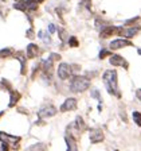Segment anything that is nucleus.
Wrapping results in <instances>:
<instances>
[{
  "label": "nucleus",
  "mask_w": 141,
  "mask_h": 151,
  "mask_svg": "<svg viewBox=\"0 0 141 151\" xmlns=\"http://www.w3.org/2000/svg\"><path fill=\"white\" fill-rule=\"evenodd\" d=\"M103 84H105V88L109 92V94L112 96H117V97H121V93L118 91V78H117V72L116 70H106L102 76Z\"/></svg>",
  "instance_id": "nucleus-1"
},
{
  "label": "nucleus",
  "mask_w": 141,
  "mask_h": 151,
  "mask_svg": "<svg viewBox=\"0 0 141 151\" xmlns=\"http://www.w3.org/2000/svg\"><path fill=\"white\" fill-rule=\"evenodd\" d=\"M70 91L74 93H82L90 88V78L85 76H74L70 81Z\"/></svg>",
  "instance_id": "nucleus-2"
},
{
  "label": "nucleus",
  "mask_w": 141,
  "mask_h": 151,
  "mask_svg": "<svg viewBox=\"0 0 141 151\" xmlns=\"http://www.w3.org/2000/svg\"><path fill=\"white\" fill-rule=\"evenodd\" d=\"M0 140H1V143H8V145H11L14 150H19V142L22 140V138H20V136H12V135H8V134H4V132H0Z\"/></svg>",
  "instance_id": "nucleus-3"
},
{
  "label": "nucleus",
  "mask_w": 141,
  "mask_h": 151,
  "mask_svg": "<svg viewBox=\"0 0 141 151\" xmlns=\"http://www.w3.org/2000/svg\"><path fill=\"white\" fill-rule=\"evenodd\" d=\"M58 109L54 107L53 104H48V105H44L41 109L38 111V117L39 119H47V117H53L56 115Z\"/></svg>",
  "instance_id": "nucleus-4"
},
{
  "label": "nucleus",
  "mask_w": 141,
  "mask_h": 151,
  "mask_svg": "<svg viewBox=\"0 0 141 151\" xmlns=\"http://www.w3.org/2000/svg\"><path fill=\"white\" fill-rule=\"evenodd\" d=\"M73 76V66H70L69 63H59L58 66V77L61 80H67Z\"/></svg>",
  "instance_id": "nucleus-5"
},
{
  "label": "nucleus",
  "mask_w": 141,
  "mask_h": 151,
  "mask_svg": "<svg viewBox=\"0 0 141 151\" xmlns=\"http://www.w3.org/2000/svg\"><path fill=\"white\" fill-rule=\"evenodd\" d=\"M109 62H110V65H113V66H121V68H124V69H128V68H129L128 61H126L124 57L118 55V54H112V55H110V58H109Z\"/></svg>",
  "instance_id": "nucleus-6"
},
{
  "label": "nucleus",
  "mask_w": 141,
  "mask_h": 151,
  "mask_svg": "<svg viewBox=\"0 0 141 151\" xmlns=\"http://www.w3.org/2000/svg\"><path fill=\"white\" fill-rule=\"evenodd\" d=\"M77 107H78V101H77V99L69 97V99H66L65 103L61 105L59 111L61 112H69V111H75Z\"/></svg>",
  "instance_id": "nucleus-7"
},
{
  "label": "nucleus",
  "mask_w": 141,
  "mask_h": 151,
  "mask_svg": "<svg viewBox=\"0 0 141 151\" xmlns=\"http://www.w3.org/2000/svg\"><path fill=\"white\" fill-rule=\"evenodd\" d=\"M89 136H90V142L93 145H97V143H101L105 139V135H103V131L101 128H93L89 132Z\"/></svg>",
  "instance_id": "nucleus-8"
},
{
  "label": "nucleus",
  "mask_w": 141,
  "mask_h": 151,
  "mask_svg": "<svg viewBox=\"0 0 141 151\" xmlns=\"http://www.w3.org/2000/svg\"><path fill=\"white\" fill-rule=\"evenodd\" d=\"M126 46H132V42L128 41V39H116V41L110 42L109 47L110 50H120V49H122V47H126Z\"/></svg>",
  "instance_id": "nucleus-9"
},
{
  "label": "nucleus",
  "mask_w": 141,
  "mask_h": 151,
  "mask_svg": "<svg viewBox=\"0 0 141 151\" xmlns=\"http://www.w3.org/2000/svg\"><path fill=\"white\" fill-rule=\"evenodd\" d=\"M140 31V28H124V27H118V31H117V35H121V37H125V38H132L135 37L137 32Z\"/></svg>",
  "instance_id": "nucleus-10"
},
{
  "label": "nucleus",
  "mask_w": 141,
  "mask_h": 151,
  "mask_svg": "<svg viewBox=\"0 0 141 151\" xmlns=\"http://www.w3.org/2000/svg\"><path fill=\"white\" fill-rule=\"evenodd\" d=\"M54 61L51 60L50 57H48V60L43 61L42 62V69H43V73L46 76H48V77H51V74H53V69H54Z\"/></svg>",
  "instance_id": "nucleus-11"
},
{
  "label": "nucleus",
  "mask_w": 141,
  "mask_h": 151,
  "mask_svg": "<svg viewBox=\"0 0 141 151\" xmlns=\"http://www.w3.org/2000/svg\"><path fill=\"white\" fill-rule=\"evenodd\" d=\"M20 97H22V96H20V93H19L18 91H11L9 92V103H8V107L9 108H14L16 105V104H18V101L20 100Z\"/></svg>",
  "instance_id": "nucleus-12"
},
{
  "label": "nucleus",
  "mask_w": 141,
  "mask_h": 151,
  "mask_svg": "<svg viewBox=\"0 0 141 151\" xmlns=\"http://www.w3.org/2000/svg\"><path fill=\"white\" fill-rule=\"evenodd\" d=\"M117 31H118V27L108 26V27L101 30V38H108V37H110V35H114V34H117Z\"/></svg>",
  "instance_id": "nucleus-13"
},
{
  "label": "nucleus",
  "mask_w": 141,
  "mask_h": 151,
  "mask_svg": "<svg viewBox=\"0 0 141 151\" xmlns=\"http://www.w3.org/2000/svg\"><path fill=\"white\" fill-rule=\"evenodd\" d=\"M15 58H18L20 61V65H22V69H20V73L23 76L27 74V69H26V66H27V55H23L22 53H16L15 54Z\"/></svg>",
  "instance_id": "nucleus-14"
},
{
  "label": "nucleus",
  "mask_w": 141,
  "mask_h": 151,
  "mask_svg": "<svg viewBox=\"0 0 141 151\" xmlns=\"http://www.w3.org/2000/svg\"><path fill=\"white\" fill-rule=\"evenodd\" d=\"M39 54V47L35 43H30L27 46V57L28 58H35Z\"/></svg>",
  "instance_id": "nucleus-15"
},
{
  "label": "nucleus",
  "mask_w": 141,
  "mask_h": 151,
  "mask_svg": "<svg viewBox=\"0 0 141 151\" xmlns=\"http://www.w3.org/2000/svg\"><path fill=\"white\" fill-rule=\"evenodd\" d=\"M65 140H66V145H67V151H78L77 142H75L74 138H71V136H69V135H66Z\"/></svg>",
  "instance_id": "nucleus-16"
},
{
  "label": "nucleus",
  "mask_w": 141,
  "mask_h": 151,
  "mask_svg": "<svg viewBox=\"0 0 141 151\" xmlns=\"http://www.w3.org/2000/svg\"><path fill=\"white\" fill-rule=\"evenodd\" d=\"M74 126H75V128H77L79 132H81V134H82L83 131H86V128H88V127H86V123L83 122V119H82L81 116H77Z\"/></svg>",
  "instance_id": "nucleus-17"
},
{
  "label": "nucleus",
  "mask_w": 141,
  "mask_h": 151,
  "mask_svg": "<svg viewBox=\"0 0 141 151\" xmlns=\"http://www.w3.org/2000/svg\"><path fill=\"white\" fill-rule=\"evenodd\" d=\"M26 151H47V145H44V143H35V145L30 146Z\"/></svg>",
  "instance_id": "nucleus-18"
},
{
  "label": "nucleus",
  "mask_w": 141,
  "mask_h": 151,
  "mask_svg": "<svg viewBox=\"0 0 141 151\" xmlns=\"http://www.w3.org/2000/svg\"><path fill=\"white\" fill-rule=\"evenodd\" d=\"M14 54V50L11 47H7V49H3V50H0V58H7V57L12 55Z\"/></svg>",
  "instance_id": "nucleus-19"
},
{
  "label": "nucleus",
  "mask_w": 141,
  "mask_h": 151,
  "mask_svg": "<svg viewBox=\"0 0 141 151\" xmlns=\"http://www.w3.org/2000/svg\"><path fill=\"white\" fill-rule=\"evenodd\" d=\"M133 120H135V123L137 124L138 127H141V113L140 112H133Z\"/></svg>",
  "instance_id": "nucleus-20"
},
{
  "label": "nucleus",
  "mask_w": 141,
  "mask_h": 151,
  "mask_svg": "<svg viewBox=\"0 0 141 151\" xmlns=\"http://www.w3.org/2000/svg\"><path fill=\"white\" fill-rule=\"evenodd\" d=\"M69 45L71 47H77L79 45V42H78V39H77V38L75 37H70L69 38Z\"/></svg>",
  "instance_id": "nucleus-21"
},
{
  "label": "nucleus",
  "mask_w": 141,
  "mask_h": 151,
  "mask_svg": "<svg viewBox=\"0 0 141 151\" xmlns=\"http://www.w3.org/2000/svg\"><path fill=\"white\" fill-rule=\"evenodd\" d=\"M59 37H61V39H62V41H66L67 38H70L69 35H67V32H66L63 28H61V30H59Z\"/></svg>",
  "instance_id": "nucleus-22"
},
{
  "label": "nucleus",
  "mask_w": 141,
  "mask_h": 151,
  "mask_svg": "<svg viewBox=\"0 0 141 151\" xmlns=\"http://www.w3.org/2000/svg\"><path fill=\"white\" fill-rule=\"evenodd\" d=\"M108 55H112V53H110V51H108V50H105V49L100 51V60H103V58H105V57H108Z\"/></svg>",
  "instance_id": "nucleus-23"
},
{
  "label": "nucleus",
  "mask_w": 141,
  "mask_h": 151,
  "mask_svg": "<svg viewBox=\"0 0 141 151\" xmlns=\"http://www.w3.org/2000/svg\"><path fill=\"white\" fill-rule=\"evenodd\" d=\"M91 97L97 99V100H101V97H100V92H98L97 89H93V91H91Z\"/></svg>",
  "instance_id": "nucleus-24"
},
{
  "label": "nucleus",
  "mask_w": 141,
  "mask_h": 151,
  "mask_svg": "<svg viewBox=\"0 0 141 151\" xmlns=\"http://www.w3.org/2000/svg\"><path fill=\"white\" fill-rule=\"evenodd\" d=\"M1 151H9V145L8 143H1Z\"/></svg>",
  "instance_id": "nucleus-25"
},
{
  "label": "nucleus",
  "mask_w": 141,
  "mask_h": 151,
  "mask_svg": "<svg viewBox=\"0 0 141 151\" xmlns=\"http://www.w3.org/2000/svg\"><path fill=\"white\" fill-rule=\"evenodd\" d=\"M27 37L30 38V39H32V38L35 37V35H34V31H32V28H30V30L27 31Z\"/></svg>",
  "instance_id": "nucleus-26"
},
{
  "label": "nucleus",
  "mask_w": 141,
  "mask_h": 151,
  "mask_svg": "<svg viewBox=\"0 0 141 151\" xmlns=\"http://www.w3.org/2000/svg\"><path fill=\"white\" fill-rule=\"evenodd\" d=\"M138 19H140V18H138V16H137V18H135V19H130V20H126V24H133V22H137Z\"/></svg>",
  "instance_id": "nucleus-27"
},
{
  "label": "nucleus",
  "mask_w": 141,
  "mask_h": 151,
  "mask_svg": "<svg viewBox=\"0 0 141 151\" xmlns=\"http://www.w3.org/2000/svg\"><path fill=\"white\" fill-rule=\"evenodd\" d=\"M136 97L141 101V89H137V91H136Z\"/></svg>",
  "instance_id": "nucleus-28"
},
{
  "label": "nucleus",
  "mask_w": 141,
  "mask_h": 151,
  "mask_svg": "<svg viewBox=\"0 0 141 151\" xmlns=\"http://www.w3.org/2000/svg\"><path fill=\"white\" fill-rule=\"evenodd\" d=\"M48 30H50L51 34H54V31H55V27H54L53 24H50V26H48Z\"/></svg>",
  "instance_id": "nucleus-29"
},
{
  "label": "nucleus",
  "mask_w": 141,
  "mask_h": 151,
  "mask_svg": "<svg viewBox=\"0 0 141 151\" xmlns=\"http://www.w3.org/2000/svg\"><path fill=\"white\" fill-rule=\"evenodd\" d=\"M32 3H35V4H38V3H43L44 0H31Z\"/></svg>",
  "instance_id": "nucleus-30"
},
{
  "label": "nucleus",
  "mask_w": 141,
  "mask_h": 151,
  "mask_svg": "<svg viewBox=\"0 0 141 151\" xmlns=\"http://www.w3.org/2000/svg\"><path fill=\"white\" fill-rule=\"evenodd\" d=\"M3 115H4V112H3V111H1V112H0V117L3 116Z\"/></svg>",
  "instance_id": "nucleus-31"
},
{
  "label": "nucleus",
  "mask_w": 141,
  "mask_h": 151,
  "mask_svg": "<svg viewBox=\"0 0 141 151\" xmlns=\"http://www.w3.org/2000/svg\"><path fill=\"white\" fill-rule=\"evenodd\" d=\"M138 54H140V55H141V49H138Z\"/></svg>",
  "instance_id": "nucleus-32"
},
{
  "label": "nucleus",
  "mask_w": 141,
  "mask_h": 151,
  "mask_svg": "<svg viewBox=\"0 0 141 151\" xmlns=\"http://www.w3.org/2000/svg\"><path fill=\"white\" fill-rule=\"evenodd\" d=\"M114 151H120V150H114Z\"/></svg>",
  "instance_id": "nucleus-33"
}]
</instances>
